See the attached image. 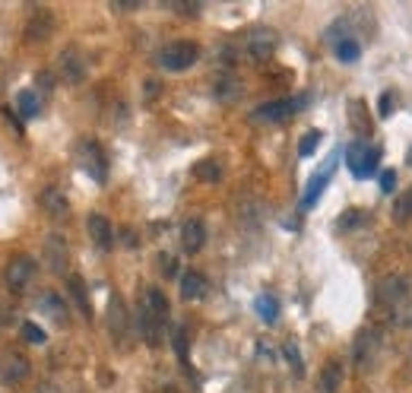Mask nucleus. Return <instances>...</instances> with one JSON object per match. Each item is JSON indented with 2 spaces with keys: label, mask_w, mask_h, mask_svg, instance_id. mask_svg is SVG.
I'll list each match as a JSON object with an SVG mask.
<instances>
[{
  "label": "nucleus",
  "mask_w": 412,
  "mask_h": 393,
  "mask_svg": "<svg viewBox=\"0 0 412 393\" xmlns=\"http://www.w3.org/2000/svg\"><path fill=\"white\" fill-rule=\"evenodd\" d=\"M285 358H289V362L301 371V358H298V349H295V346H285Z\"/></svg>",
  "instance_id": "35"
},
{
  "label": "nucleus",
  "mask_w": 412,
  "mask_h": 393,
  "mask_svg": "<svg viewBox=\"0 0 412 393\" xmlns=\"http://www.w3.org/2000/svg\"><path fill=\"white\" fill-rule=\"evenodd\" d=\"M136 330H140V336L150 342V346H162V320H159L146 304L140 308V326H136Z\"/></svg>",
  "instance_id": "11"
},
{
  "label": "nucleus",
  "mask_w": 412,
  "mask_h": 393,
  "mask_svg": "<svg viewBox=\"0 0 412 393\" xmlns=\"http://www.w3.org/2000/svg\"><path fill=\"white\" fill-rule=\"evenodd\" d=\"M409 165H412V149H409Z\"/></svg>",
  "instance_id": "38"
},
{
  "label": "nucleus",
  "mask_w": 412,
  "mask_h": 393,
  "mask_svg": "<svg viewBox=\"0 0 412 393\" xmlns=\"http://www.w3.org/2000/svg\"><path fill=\"white\" fill-rule=\"evenodd\" d=\"M38 203H42V209H45L48 216H54V219L67 216V209H70L67 197H64L57 187H45V191H42V197H38Z\"/></svg>",
  "instance_id": "16"
},
{
  "label": "nucleus",
  "mask_w": 412,
  "mask_h": 393,
  "mask_svg": "<svg viewBox=\"0 0 412 393\" xmlns=\"http://www.w3.org/2000/svg\"><path fill=\"white\" fill-rule=\"evenodd\" d=\"M86 58H82L76 48H67V51H60V58H57V73H60V80H67V82H82L86 80Z\"/></svg>",
  "instance_id": "5"
},
{
  "label": "nucleus",
  "mask_w": 412,
  "mask_h": 393,
  "mask_svg": "<svg viewBox=\"0 0 412 393\" xmlns=\"http://www.w3.org/2000/svg\"><path fill=\"white\" fill-rule=\"evenodd\" d=\"M197 58H200V48H197L194 42H174V45H168L159 54V64H162L168 73H181V70L194 67Z\"/></svg>",
  "instance_id": "1"
},
{
  "label": "nucleus",
  "mask_w": 412,
  "mask_h": 393,
  "mask_svg": "<svg viewBox=\"0 0 412 393\" xmlns=\"http://www.w3.org/2000/svg\"><path fill=\"white\" fill-rule=\"evenodd\" d=\"M305 102H292V98H276V102H267L260 105V108H254V114H251V121H257V124H279V121H285L289 114H295Z\"/></svg>",
  "instance_id": "3"
},
{
  "label": "nucleus",
  "mask_w": 412,
  "mask_h": 393,
  "mask_svg": "<svg viewBox=\"0 0 412 393\" xmlns=\"http://www.w3.org/2000/svg\"><path fill=\"white\" fill-rule=\"evenodd\" d=\"M54 29V16L48 13V10H35L29 19V26H26V38L29 42H42V38H48Z\"/></svg>",
  "instance_id": "14"
},
{
  "label": "nucleus",
  "mask_w": 412,
  "mask_h": 393,
  "mask_svg": "<svg viewBox=\"0 0 412 393\" xmlns=\"http://www.w3.org/2000/svg\"><path fill=\"white\" fill-rule=\"evenodd\" d=\"M377 159H381V152L375 146H368V143H352L346 149V165H349L355 178H371L377 171Z\"/></svg>",
  "instance_id": "2"
},
{
  "label": "nucleus",
  "mask_w": 412,
  "mask_h": 393,
  "mask_svg": "<svg viewBox=\"0 0 412 393\" xmlns=\"http://www.w3.org/2000/svg\"><path fill=\"white\" fill-rule=\"evenodd\" d=\"M23 336H26L29 342H35V346H42V342L48 340V336H45V330H42V326H35L32 320H26V324H23Z\"/></svg>",
  "instance_id": "32"
},
{
  "label": "nucleus",
  "mask_w": 412,
  "mask_h": 393,
  "mask_svg": "<svg viewBox=\"0 0 412 393\" xmlns=\"http://www.w3.org/2000/svg\"><path fill=\"white\" fill-rule=\"evenodd\" d=\"M172 340H174V352H178V358H181V362H188V333L178 326Z\"/></svg>",
  "instance_id": "33"
},
{
  "label": "nucleus",
  "mask_w": 412,
  "mask_h": 393,
  "mask_svg": "<svg viewBox=\"0 0 412 393\" xmlns=\"http://www.w3.org/2000/svg\"><path fill=\"white\" fill-rule=\"evenodd\" d=\"M108 326L114 330V336H124V330H127V314H124V304H120L118 295H111V302H108Z\"/></svg>",
  "instance_id": "18"
},
{
  "label": "nucleus",
  "mask_w": 412,
  "mask_h": 393,
  "mask_svg": "<svg viewBox=\"0 0 412 393\" xmlns=\"http://www.w3.org/2000/svg\"><path fill=\"white\" fill-rule=\"evenodd\" d=\"M317 146H321V130H307V134L301 137V143H298V156H301V159L314 156Z\"/></svg>",
  "instance_id": "28"
},
{
  "label": "nucleus",
  "mask_w": 412,
  "mask_h": 393,
  "mask_svg": "<svg viewBox=\"0 0 412 393\" xmlns=\"http://www.w3.org/2000/svg\"><path fill=\"white\" fill-rule=\"evenodd\" d=\"M409 358H412V349H409Z\"/></svg>",
  "instance_id": "39"
},
{
  "label": "nucleus",
  "mask_w": 412,
  "mask_h": 393,
  "mask_svg": "<svg viewBox=\"0 0 412 393\" xmlns=\"http://www.w3.org/2000/svg\"><path fill=\"white\" fill-rule=\"evenodd\" d=\"M181 245H184L188 254H197L206 245V229H203L200 219H188V222H184V229H181Z\"/></svg>",
  "instance_id": "12"
},
{
  "label": "nucleus",
  "mask_w": 412,
  "mask_h": 393,
  "mask_svg": "<svg viewBox=\"0 0 412 393\" xmlns=\"http://www.w3.org/2000/svg\"><path fill=\"white\" fill-rule=\"evenodd\" d=\"M0 378L7 381V384H19V381L29 378V362H26L23 356L10 352V356L0 362Z\"/></svg>",
  "instance_id": "10"
},
{
  "label": "nucleus",
  "mask_w": 412,
  "mask_h": 393,
  "mask_svg": "<svg viewBox=\"0 0 412 393\" xmlns=\"http://www.w3.org/2000/svg\"><path fill=\"white\" fill-rule=\"evenodd\" d=\"M381 349V336L371 333V330H365V333L359 336V342H355V362L361 365V368H368V365H375V352Z\"/></svg>",
  "instance_id": "13"
},
{
  "label": "nucleus",
  "mask_w": 412,
  "mask_h": 393,
  "mask_svg": "<svg viewBox=\"0 0 412 393\" xmlns=\"http://www.w3.org/2000/svg\"><path fill=\"white\" fill-rule=\"evenodd\" d=\"M361 222H368L365 209H346V213L339 216V225H343V229H359Z\"/></svg>",
  "instance_id": "29"
},
{
  "label": "nucleus",
  "mask_w": 412,
  "mask_h": 393,
  "mask_svg": "<svg viewBox=\"0 0 412 393\" xmlns=\"http://www.w3.org/2000/svg\"><path fill=\"white\" fill-rule=\"evenodd\" d=\"M146 308H150L152 314H156L159 320H165L168 317V298L162 295V289H156V286H150V289H146Z\"/></svg>",
  "instance_id": "20"
},
{
  "label": "nucleus",
  "mask_w": 412,
  "mask_h": 393,
  "mask_svg": "<svg viewBox=\"0 0 412 393\" xmlns=\"http://www.w3.org/2000/svg\"><path fill=\"white\" fill-rule=\"evenodd\" d=\"M194 175L203 184H216V181L222 178V168H219V162H213V159H203V162L194 165Z\"/></svg>",
  "instance_id": "23"
},
{
  "label": "nucleus",
  "mask_w": 412,
  "mask_h": 393,
  "mask_svg": "<svg viewBox=\"0 0 412 393\" xmlns=\"http://www.w3.org/2000/svg\"><path fill=\"white\" fill-rule=\"evenodd\" d=\"M80 159H82V165H86V171H89L92 178H96L98 184H105L108 165H105V156H102L98 143H82V146H80Z\"/></svg>",
  "instance_id": "8"
},
{
  "label": "nucleus",
  "mask_w": 412,
  "mask_h": 393,
  "mask_svg": "<svg viewBox=\"0 0 412 393\" xmlns=\"http://www.w3.org/2000/svg\"><path fill=\"white\" fill-rule=\"evenodd\" d=\"M86 229H89V238L96 241L102 251H111V245H114V229H111V222H108L102 213H92L89 219H86Z\"/></svg>",
  "instance_id": "9"
},
{
  "label": "nucleus",
  "mask_w": 412,
  "mask_h": 393,
  "mask_svg": "<svg viewBox=\"0 0 412 393\" xmlns=\"http://www.w3.org/2000/svg\"><path fill=\"white\" fill-rule=\"evenodd\" d=\"M16 105H19V114H23V118H35V114L42 112V98H38V92H32V89L19 92V96H16Z\"/></svg>",
  "instance_id": "21"
},
{
  "label": "nucleus",
  "mask_w": 412,
  "mask_h": 393,
  "mask_svg": "<svg viewBox=\"0 0 412 393\" xmlns=\"http://www.w3.org/2000/svg\"><path fill=\"white\" fill-rule=\"evenodd\" d=\"M377 298H381L384 304L406 302V298H409V279H406V276H400V273L384 276L381 286H377Z\"/></svg>",
  "instance_id": "6"
},
{
  "label": "nucleus",
  "mask_w": 412,
  "mask_h": 393,
  "mask_svg": "<svg viewBox=\"0 0 412 393\" xmlns=\"http://www.w3.org/2000/svg\"><path fill=\"white\" fill-rule=\"evenodd\" d=\"M32 279H35V260H32V257L19 254V257H13L7 263V286L13 292H23Z\"/></svg>",
  "instance_id": "4"
},
{
  "label": "nucleus",
  "mask_w": 412,
  "mask_h": 393,
  "mask_svg": "<svg viewBox=\"0 0 412 393\" xmlns=\"http://www.w3.org/2000/svg\"><path fill=\"white\" fill-rule=\"evenodd\" d=\"M206 289H210V286H206L203 273L190 270V273L181 276V298H184V302H200V298L206 295Z\"/></svg>",
  "instance_id": "17"
},
{
  "label": "nucleus",
  "mask_w": 412,
  "mask_h": 393,
  "mask_svg": "<svg viewBox=\"0 0 412 393\" xmlns=\"http://www.w3.org/2000/svg\"><path fill=\"white\" fill-rule=\"evenodd\" d=\"M42 308H45V311L51 314L54 320H67V304H64V298H57V295H54V292H48V295H45Z\"/></svg>",
  "instance_id": "26"
},
{
  "label": "nucleus",
  "mask_w": 412,
  "mask_h": 393,
  "mask_svg": "<svg viewBox=\"0 0 412 393\" xmlns=\"http://www.w3.org/2000/svg\"><path fill=\"white\" fill-rule=\"evenodd\" d=\"M38 393H60V390H57V387H51V384H42V390H38Z\"/></svg>",
  "instance_id": "37"
},
{
  "label": "nucleus",
  "mask_w": 412,
  "mask_h": 393,
  "mask_svg": "<svg viewBox=\"0 0 412 393\" xmlns=\"http://www.w3.org/2000/svg\"><path fill=\"white\" fill-rule=\"evenodd\" d=\"M339 384H343V365L327 362V368L321 371V393H337Z\"/></svg>",
  "instance_id": "19"
},
{
  "label": "nucleus",
  "mask_w": 412,
  "mask_h": 393,
  "mask_svg": "<svg viewBox=\"0 0 412 393\" xmlns=\"http://www.w3.org/2000/svg\"><path fill=\"white\" fill-rule=\"evenodd\" d=\"M257 314H260L267 324H273V320L279 317V304H276V298L273 295H260L257 298Z\"/></svg>",
  "instance_id": "27"
},
{
  "label": "nucleus",
  "mask_w": 412,
  "mask_h": 393,
  "mask_svg": "<svg viewBox=\"0 0 412 393\" xmlns=\"http://www.w3.org/2000/svg\"><path fill=\"white\" fill-rule=\"evenodd\" d=\"M393 317H397V324H412V298H406V302L393 304Z\"/></svg>",
  "instance_id": "31"
},
{
  "label": "nucleus",
  "mask_w": 412,
  "mask_h": 393,
  "mask_svg": "<svg viewBox=\"0 0 412 393\" xmlns=\"http://www.w3.org/2000/svg\"><path fill=\"white\" fill-rule=\"evenodd\" d=\"M393 216H397V219H409L412 216V191H406L403 197L393 203Z\"/></svg>",
  "instance_id": "30"
},
{
  "label": "nucleus",
  "mask_w": 412,
  "mask_h": 393,
  "mask_svg": "<svg viewBox=\"0 0 412 393\" xmlns=\"http://www.w3.org/2000/svg\"><path fill=\"white\" fill-rule=\"evenodd\" d=\"M390 98H393V96H381V114H384V118L390 114Z\"/></svg>",
  "instance_id": "36"
},
{
  "label": "nucleus",
  "mask_w": 412,
  "mask_h": 393,
  "mask_svg": "<svg viewBox=\"0 0 412 393\" xmlns=\"http://www.w3.org/2000/svg\"><path fill=\"white\" fill-rule=\"evenodd\" d=\"M337 58L343 60V64H355V60L361 58V48L355 38H339L337 42Z\"/></svg>",
  "instance_id": "24"
},
{
  "label": "nucleus",
  "mask_w": 412,
  "mask_h": 393,
  "mask_svg": "<svg viewBox=\"0 0 412 393\" xmlns=\"http://www.w3.org/2000/svg\"><path fill=\"white\" fill-rule=\"evenodd\" d=\"M393 187H397V171H384V175H381V191L393 193Z\"/></svg>",
  "instance_id": "34"
},
{
  "label": "nucleus",
  "mask_w": 412,
  "mask_h": 393,
  "mask_svg": "<svg viewBox=\"0 0 412 393\" xmlns=\"http://www.w3.org/2000/svg\"><path fill=\"white\" fill-rule=\"evenodd\" d=\"M276 32L273 29H251V35H247V54L254 60H267L273 51H276Z\"/></svg>",
  "instance_id": "7"
},
{
  "label": "nucleus",
  "mask_w": 412,
  "mask_h": 393,
  "mask_svg": "<svg viewBox=\"0 0 412 393\" xmlns=\"http://www.w3.org/2000/svg\"><path fill=\"white\" fill-rule=\"evenodd\" d=\"M67 286H70V295H73V302L80 304V311L89 317V295H86V289H82V279H80V276H70Z\"/></svg>",
  "instance_id": "25"
},
{
  "label": "nucleus",
  "mask_w": 412,
  "mask_h": 393,
  "mask_svg": "<svg viewBox=\"0 0 412 393\" xmlns=\"http://www.w3.org/2000/svg\"><path fill=\"white\" fill-rule=\"evenodd\" d=\"M48 257H51V270L60 273V270L67 267V245L60 238H48Z\"/></svg>",
  "instance_id": "22"
},
{
  "label": "nucleus",
  "mask_w": 412,
  "mask_h": 393,
  "mask_svg": "<svg viewBox=\"0 0 412 393\" xmlns=\"http://www.w3.org/2000/svg\"><path fill=\"white\" fill-rule=\"evenodd\" d=\"M333 159H330L327 165H323V171H317L314 175V181H311V184H307V191H305V200H301V209H311L317 203V197H321L323 193V187L330 184V175H333Z\"/></svg>",
  "instance_id": "15"
}]
</instances>
